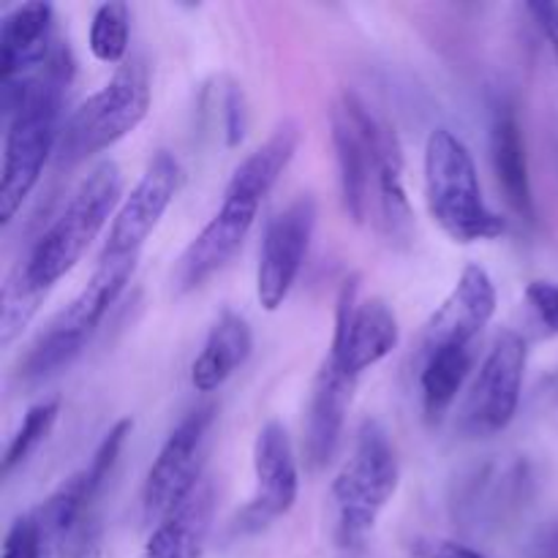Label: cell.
<instances>
[{
    "instance_id": "obj_1",
    "label": "cell",
    "mask_w": 558,
    "mask_h": 558,
    "mask_svg": "<svg viewBox=\"0 0 558 558\" xmlns=\"http://www.w3.org/2000/svg\"><path fill=\"white\" fill-rule=\"evenodd\" d=\"M71 54L58 47L41 71L25 80L0 82L5 118L0 169V221L11 223L41 180L49 156L60 145L63 93L71 82Z\"/></svg>"
},
{
    "instance_id": "obj_2",
    "label": "cell",
    "mask_w": 558,
    "mask_h": 558,
    "mask_svg": "<svg viewBox=\"0 0 558 558\" xmlns=\"http://www.w3.org/2000/svg\"><path fill=\"white\" fill-rule=\"evenodd\" d=\"M123 191V178L114 161H101L90 169L80 189L71 194L69 205L63 207L52 227L33 245L25 265L16 267L11 276L27 289V292L44 294L76 267L93 240L101 234L107 221L112 218L114 207Z\"/></svg>"
},
{
    "instance_id": "obj_3",
    "label": "cell",
    "mask_w": 558,
    "mask_h": 558,
    "mask_svg": "<svg viewBox=\"0 0 558 558\" xmlns=\"http://www.w3.org/2000/svg\"><path fill=\"white\" fill-rule=\"evenodd\" d=\"M423 169L428 213L452 243L472 245L505 234L507 221L485 202L477 163L461 136L450 129L430 131Z\"/></svg>"
},
{
    "instance_id": "obj_4",
    "label": "cell",
    "mask_w": 558,
    "mask_h": 558,
    "mask_svg": "<svg viewBox=\"0 0 558 558\" xmlns=\"http://www.w3.org/2000/svg\"><path fill=\"white\" fill-rule=\"evenodd\" d=\"M398 483L401 466L390 434L376 420H365L352 456L332 480V501L338 512L336 537L341 548H363L365 537L374 532L379 515L396 496Z\"/></svg>"
},
{
    "instance_id": "obj_5",
    "label": "cell",
    "mask_w": 558,
    "mask_h": 558,
    "mask_svg": "<svg viewBox=\"0 0 558 558\" xmlns=\"http://www.w3.org/2000/svg\"><path fill=\"white\" fill-rule=\"evenodd\" d=\"M140 256H101L96 272L90 276L87 287L60 311L58 319L38 336L31 352L22 357L20 376L25 381H41L58 371L69 368L98 325L104 322L107 311L125 289L136 270Z\"/></svg>"
},
{
    "instance_id": "obj_6",
    "label": "cell",
    "mask_w": 558,
    "mask_h": 558,
    "mask_svg": "<svg viewBox=\"0 0 558 558\" xmlns=\"http://www.w3.org/2000/svg\"><path fill=\"white\" fill-rule=\"evenodd\" d=\"M150 112V71L145 60L131 58L112 80L71 112L60 134L58 156L63 163H80L118 145Z\"/></svg>"
},
{
    "instance_id": "obj_7",
    "label": "cell",
    "mask_w": 558,
    "mask_h": 558,
    "mask_svg": "<svg viewBox=\"0 0 558 558\" xmlns=\"http://www.w3.org/2000/svg\"><path fill=\"white\" fill-rule=\"evenodd\" d=\"M330 125L343 210L354 223H365L374 202L381 136L390 123L376 118L357 93L343 90L330 109Z\"/></svg>"
},
{
    "instance_id": "obj_8",
    "label": "cell",
    "mask_w": 558,
    "mask_h": 558,
    "mask_svg": "<svg viewBox=\"0 0 558 558\" xmlns=\"http://www.w3.org/2000/svg\"><path fill=\"white\" fill-rule=\"evenodd\" d=\"M216 403L191 409L158 450L142 485V518L147 526H158L202 483L207 434L216 423Z\"/></svg>"
},
{
    "instance_id": "obj_9",
    "label": "cell",
    "mask_w": 558,
    "mask_h": 558,
    "mask_svg": "<svg viewBox=\"0 0 558 558\" xmlns=\"http://www.w3.org/2000/svg\"><path fill=\"white\" fill-rule=\"evenodd\" d=\"M529 349L518 332L505 330L480 365L474 385L461 407V430L466 436H494L515 420L521 403Z\"/></svg>"
},
{
    "instance_id": "obj_10",
    "label": "cell",
    "mask_w": 558,
    "mask_h": 558,
    "mask_svg": "<svg viewBox=\"0 0 558 558\" xmlns=\"http://www.w3.org/2000/svg\"><path fill=\"white\" fill-rule=\"evenodd\" d=\"M398 341L401 327L396 311L381 298L360 303V276H349L338 292L330 357L338 360L343 371L360 376L396 352Z\"/></svg>"
},
{
    "instance_id": "obj_11",
    "label": "cell",
    "mask_w": 558,
    "mask_h": 558,
    "mask_svg": "<svg viewBox=\"0 0 558 558\" xmlns=\"http://www.w3.org/2000/svg\"><path fill=\"white\" fill-rule=\"evenodd\" d=\"M314 229L316 202L305 194L267 221L256 267V298L265 311H278L287 303L308 256Z\"/></svg>"
},
{
    "instance_id": "obj_12",
    "label": "cell",
    "mask_w": 558,
    "mask_h": 558,
    "mask_svg": "<svg viewBox=\"0 0 558 558\" xmlns=\"http://www.w3.org/2000/svg\"><path fill=\"white\" fill-rule=\"evenodd\" d=\"M256 494L240 510L238 529L245 534L262 532L276 518L287 515L300 494V469L292 439L281 423H267L254 441Z\"/></svg>"
},
{
    "instance_id": "obj_13",
    "label": "cell",
    "mask_w": 558,
    "mask_h": 558,
    "mask_svg": "<svg viewBox=\"0 0 558 558\" xmlns=\"http://www.w3.org/2000/svg\"><path fill=\"white\" fill-rule=\"evenodd\" d=\"M180 189V163L172 153L158 150L147 161L140 183L114 213L101 256H140L142 245L169 210Z\"/></svg>"
},
{
    "instance_id": "obj_14",
    "label": "cell",
    "mask_w": 558,
    "mask_h": 558,
    "mask_svg": "<svg viewBox=\"0 0 558 558\" xmlns=\"http://www.w3.org/2000/svg\"><path fill=\"white\" fill-rule=\"evenodd\" d=\"M256 213H259V205L223 194L216 216L185 245L183 256L178 259L172 276L178 292H194L238 254L240 245L248 238L251 227H254Z\"/></svg>"
},
{
    "instance_id": "obj_15",
    "label": "cell",
    "mask_w": 558,
    "mask_h": 558,
    "mask_svg": "<svg viewBox=\"0 0 558 558\" xmlns=\"http://www.w3.org/2000/svg\"><path fill=\"white\" fill-rule=\"evenodd\" d=\"M496 314V287L483 265H466L423 330V357L441 347H472Z\"/></svg>"
},
{
    "instance_id": "obj_16",
    "label": "cell",
    "mask_w": 558,
    "mask_h": 558,
    "mask_svg": "<svg viewBox=\"0 0 558 558\" xmlns=\"http://www.w3.org/2000/svg\"><path fill=\"white\" fill-rule=\"evenodd\" d=\"M357 376L343 371L338 360L327 354L316 371L314 390H311L308 425H305V463L311 469H325L336 456L343 436L349 407H352Z\"/></svg>"
},
{
    "instance_id": "obj_17",
    "label": "cell",
    "mask_w": 558,
    "mask_h": 558,
    "mask_svg": "<svg viewBox=\"0 0 558 558\" xmlns=\"http://www.w3.org/2000/svg\"><path fill=\"white\" fill-rule=\"evenodd\" d=\"M54 9L31 0L3 16L0 25V82L25 80L41 71L52 58Z\"/></svg>"
},
{
    "instance_id": "obj_18",
    "label": "cell",
    "mask_w": 558,
    "mask_h": 558,
    "mask_svg": "<svg viewBox=\"0 0 558 558\" xmlns=\"http://www.w3.org/2000/svg\"><path fill=\"white\" fill-rule=\"evenodd\" d=\"M216 512V488L202 480L194 494L174 507L147 539L142 558H202Z\"/></svg>"
},
{
    "instance_id": "obj_19",
    "label": "cell",
    "mask_w": 558,
    "mask_h": 558,
    "mask_svg": "<svg viewBox=\"0 0 558 558\" xmlns=\"http://www.w3.org/2000/svg\"><path fill=\"white\" fill-rule=\"evenodd\" d=\"M490 161H494L496 180L505 191L507 205L521 218L534 221L537 210H534L532 178H529L526 140H523L515 109L507 104H499L490 120Z\"/></svg>"
},
{
    "instance_id": "obj_20",
    "label": "cell",
    "mask_w": 558,
    "mask_h": 558,
    "mask_svg": "<svg viewBox=\"0 0 558 558\" xmlns=\"http://www.w3.org/2000/svg\"><path fill=\"white\" fill-rule=\"evenodd\" d=\"M254 349V332L240 314H221L213 325L205 347L191 365V385L196 392H216L229 376L243 368Z\"/></svg>"
},
{
    "instance_id": "obj_21",
    "label": "cell",
    "mask_w": 558,
    "mask_h": 558,
    "mask_svg": "<svg viewBox=\"0 0 558 558\" xmlns=\"http://www.w3.org/2000/svg\"><path fill=\"white\" fill-rule=\"evenodd\" d=\"M300 145V129L298 123L287 120V123L278 125L270 134V140L265 145L256 147L254 153L243 158L238 163V169L229 178L227 191L223 194L238 196V199L251 202V205H259L265 202V196L270 194L272 185L278 183V178L283 174V169L292 163L294 153Z\"/></svg>"
},
{
    "instance_id": "obj_22",
    "label": "cell",
    "mask_w": 558,
    "mask_h": 558,
    "mask_svg": "<svg viewBox=\"0 0 558 558\" xmlns=\"http://www.w3.org/2000/svg\"><path fill=\"white\" fill-rule=\"evenodd\" d=\"M376 207H379V227L387 243L407 248L414 234V216L409 205L407 185H403V150L392 125L381 136L379 167H376Z\"/></svg>"
},
{
    "instance_id": "obj_23",
    "label": "cell",
    "mask_w": 558,
    "mask_h": 558,
    "mask_svg": "<svg viewBox=\"0 0 558 558\" xmlns=\"http://www.w3.org/2000/svg\"><path fill=\"white\" fill-rule=\"evenodd\" d=\"M472 349L469 347H441L425 354L423 371H420V387H423V409L430 423H439L450 407L456 403L463 381L472 371Z\"/></svg>"
},
{
    "instance_id": "obj_24",
    "label": "cell",
    "mask_w": 558,
    "mask_h": 558,
    "mask_svg": "<svg viewBox=\"0 0 558 558\" xmlns=\"http://www.w3.org/2000/svg\"><path fill=\"white\" fill-rule=\"evenodd\" d=\"M131 38V11L125 3H101L90 20V52L98 63H123Z\"/></svg>"
},
{
    "instance_id": "obj_25",
    "label": "cell",
    "mask_w": 558,
    "mask_h": 558,
    "mask_svg": "<svg viewBox=\"0 0 558 558\" xmlns=\"http://www.w3.org/2000/svg\"><path fill=\"white\" fill-rule=\"evenodd\" d=\"M58 417H60V398H44V401H38L36 407L27 409L20 430L14 434V439H11L9 450H5L3 456L5 477H11V474H14L16 469H20L22 463L38 450V445L52 434Z\"/></svg>"
},
{
    "instance_id": "obj_26",
    "label": "cell",
    "mask_w": 558,
    "mask_h": 558,
    "mask_svg": "<svg viewBox=\"0 0 558 558\" xmlns=\"http://www.w3.org/2000/svg\"><path fill=\"white\" fill-rule=\"evenodd\" d=\"M131 430H134V423H131L129 417L118 420V423L107 430V436L101 439V445H98L96 452H93L90 463L85 466V474H87V480H90V488L96 496H98V490L104 488V483L109 480V474H112L114 463H118V458H120V450H123V445H125V439L131 436Z\"/></svg>"
},
{
    "instance_id": "obj_27",
    "label": "cell",
    "mask_w": 558,
    "mask_h": 558,
    "mask_svg": "<svg viewBox=\"0 0 558 558\" xmlns=\"http://www.w3.org/2000/svg\"><path fill=\"white\" fill-rule=\"evenodd\" d=\"M104 526L96 512H85L54 548V558H101Z\"/></svg>"
},
{
    "instance_id": "obj_28",
    "label": "cell",
    "mask_w": 558,
    "mask_h": 558,
    "mask_svg": "<svg viewBox=\"0 0 558 558\" xmlns=\"http://www.w3.org/2000/svg\"><path fill=\"white\" fill-rule=\"evenodd\" d=\"M52 556L47 539H44L41 526H38L36 515L25 512V515L14 518L3 539V558H47Z\"/></svg>"
},
{
    "instance_id": "obj_29",
    "label": "cell",
    "mask_w": 558,
    "mask_h": 558,
    "mask_svg": "<svg viewBox=\"0 0 558 558\" xmlns=\"http://www.w3.org/2000/svg\"><path fill=\"white\" fill-rule=\"evenodd\" d=\"M526 303L537 314L539 325L558 336V283L554 281H532L526 287Z\"/></svg>"
},
{
    "instance_id": "obj_30",
    "label": "cell",
    "mask_w": 558,
    "mask_h": 558,
    "mask_svg": "<svg viewBox=\"0 0 558 558\" xmlns=\"http://www.w3.org/2000/svg\"><path fill=\"white\" fill-rule=\"evenodd\" d=\"M245 131H248L245 96L238 85H229L227 96H223V134H227V145L238 147L245 140Z\"/></svg>"
},
{
    "instance_id": "obj_31",
    "label": "cell",
    "mask_w": 558,
    "mask_h": 558,
    "mask_svg": "<svg viewBox=\"0 0 558 558\" xmlns=\"http://www.w3.org/2000/svg\"><path fill=\"white\" fill-rule=\"evenodd\" d=\"M409 554H412V558H485L480 550L469 548V545L439 537L412 539V543H409Z\"/></svg>"
},
{
    "instance_id": "obj_32",
    "label": "cell",
    "mask_w": 558,
    "mask_h": 558,
    "mask_svg": "<svg viewBox=\"0 0 558 558\" xmlns=\"http://www.w3.org/2000/svg\"><path fill=\"white\" fill-rule=\"evenodd\" d=\"M526 9H529V14L534 16V22L539 25V31L545 33V38H548L550 49H554V54L558 60V3L539 0V3H529Z\"/></svg>"
}]
</instances>
